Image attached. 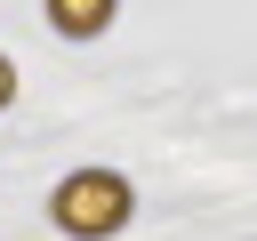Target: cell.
<instances>
[{
	"instance_id": "obj_2",
	"label": "cell",
	"mask_w": 257,
	"mask_h": 241,
	"mask_svg": "<svg viewBox=\"0 0 257 241\" xmlns=\"http://www.w3.org/2000/svg\"><path fill=\"white\" fill-rule=\"evenodd\" d=\"M48 24H56V32H72V40H88V32H104V24H112V0H48Z\"/></svg>"
},
{
	"instance_id": "obj_1",
	"label": "cell",
	"mask_w": 257,
	"mask_h": 241,
	"mask_svg": "<svg viewBox=\"0 0 257 241\" xmlns=\"http://www.w3.org/2000/svg\"><path fill=\"white\" fill-rule=\"evenodd\" d=\"M128 209H137V193H128L120 169H80V177H64L56 201H48V217H56L72 241H112V233L128 225Z\"/></svg>"
},
{
	"instance_id": "obj_3",
	"label": "cell",
	"mask_w": 257,
	"mask_h": 241,
	"mask_svg": "<svg viewBox=\"0 0 257 241\" xmlns=\"http://www.w3.org/2000/svg\"><path fill=\"white\" fill-rule=\"evenodd\" d=\"M8 104H16V64L0 56V112H8Z\"/></svg>"
}]
</instances>
